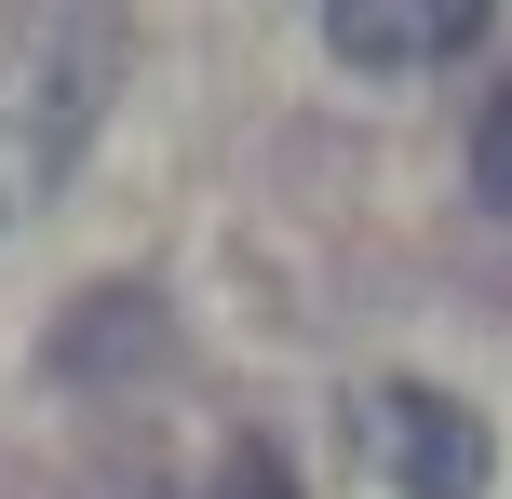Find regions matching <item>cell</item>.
Instances as JSON below:
<instances>
[{"label": "cell", "mask_w": 512, "mask_h": 499, "mask_svg": "<svg viewBox=\"0 0 512 499\" xmlns=\"http://www.w3.org/2000/svg\"><path fill=\"white\" fill-rule=\"evenodd\" d=\"M122 68H135L122 14H0V230L81 162Z\"/></svg>", "instance_id": "6da1fadb"}, {"label": "cell", "mask_w": 512, "mask_h": 499, "mask_svg": "<svg viewBox=\"0 0 512 499\" xmlns=\"http://www.w3.org/2000/svg\"><path fill=\"white\" fill-rule=\"evenodd\" d=\"M472 203H499V216H512V95L486 108V135H472Z\"/></svg>", "instance_id": "277c9868"}, {"label": "cell", "mask_w": 512, "mask_h": 499, "mask_svg": "<svg viewBox=\"0 0 512 499\" xmlns=\"http://www.w3.org/2000/svg\"><path fill=\"white\" fill-rule=\"evenodd\" d=\"M351 419H364V446H378V473L405 486V499H486V486H499V432L472 419L459 392L378 378V392H364Z\"/></svg>", "instance_id": "7a4b0ae2"}, {"label": "cell", "mask_w": 512, "mask_h": 499, "mask_svg": "<svg viewBox=\"0 0 512 499\" xmlns=\"http://www.w3.org/2000/svg\"><path fill=\"white\" fill-rule=\"evenodd\" d=\"M216 499H297V473H283V459H256V446H243L230 473H216Z\"/></svg>", "instance_id": "5b68a950"}, {"label": "cell", "mask_w": 512, "mask_h": 499, "mask_svg": "<svg viewBox=\"0 0 512 499\" xmlns=\"http://www.w3.org/2000/svg\"><path fill=\"white\" fill-rule=\"evenodd\" d=\"M486 41L472 0H337L324 14V54L337 68H445V54Z\"/></svg>", "instance_id": "3957f363"}]
</instances>
